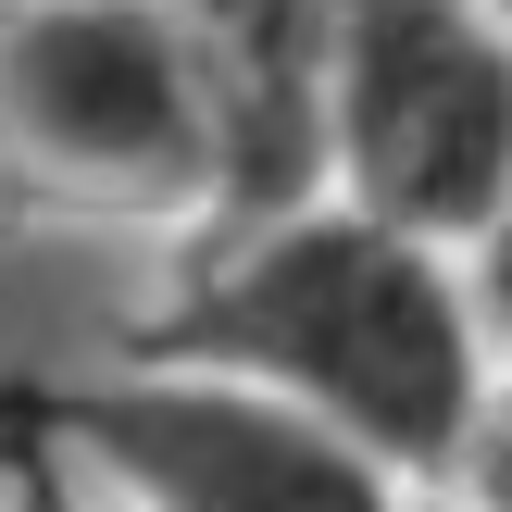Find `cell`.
Wrapping results in <instances>:
<instances>
[{"label": "cell", "mask_w": 512, "mask_h": 512, "mask_svg": "<svg viewBox=\"0 0 512 512\" xmlns=\"http://www.w3.org/2000/svg\"><path fill=\"white\" fill-rule=\"evenodd\" d=\"M125 350L225 363L250 388L300 400L400 488H450L463 425L488 400V313H475L463 250L413 238L338 188L288 200V213H238L225 250L163 313L125 325Z\"/></svg>", "instance_id": "obj_1"}, {"label": "cell", "mask_w": 512, "mask_h": 512, "mask_svg": "<svg viewBox=\"0 0 512 512\" xmlns=\"http://www.w3.org/2000/svg\"><path fill=\"white\" fill-rule=\"evenodd\" d=\"M13 413L25 463L100 488L113 512H400V475L363 463L338 425H313L300 400L225 363H175V350L38 375Z\"/></svg>", "instance_id": "obj_2"}, {"label": "cell", "mask_w": 512, "mask_h": 512, "mask_svg": "<svg viewBox=\"0 0 512 512\" xmlns=\"http://www.w3.org/2000/svg\"><path fill=\"white\" fill-rule=\"evenodd\" d=\"M313 113L338 200L475 250L512 200V25L488 0H338Z\"/></svg>", "instance_id": "obj_3"}, {"label": "cell", "mask_w": 512, "mask_h": 512, "mask_svg": "<svg viewBox=\"0 0 512 512\" xmlns=\"http://www.w3.org/2000/svg\"><path fill=\"white\" fill-rule=\"evenodd\" d=\"M0 150L88 213H213V88L163 0H0Z\"/></svg>", "instance_id": "obj_4"}, {"label": "cell", "mask_w": 512, "mask_h": 512, "mask_svg": "<svg viewBox=\"0 0 512 512\" xmlns=\"http://www.w3.org/2000/svg\"><path fill=\"white\" fill-rule=\"evenodd\" d=\"M175 38H188L200 88H213V150L225 188L213 213H288L325 188V25L338 0H163Z\"/></svg>", "instance_id": "obj_5"}, {"label": "cell", "mask_w": 512, "mask_h": 512, "mask_svg": "<svg viewBox=\"0 0 512 512\" xmlns=\"http://www.w3.org/2000/svg\"><path fill=\"white\" fill-rule=\"evenodd\" d=\"M450 512H512V375H488V400H475V425H463Z\"/></svg>", "instance_id": "obj_6"}, {"label": "cell", "mask_w": 512, "mask_h": 512, "mask_svg": "<svg viewBox=\"0 0 512 512\" xmlns=\"http://www.w3.org/2000/svg\"><path fill=\"white\" fill-rule=\"evenodd\" d=\"M463 275H475V313H488V325H500V338H512V200H500V213H488V238H475V250H463Z\"/></svg>", "instance_id": "obj_7"}, {"label": "cell", "mask_w": 512, "mask_h": 512, "mask_svg": "<svg viewBox=\"0 0 512 512\" xmlns=\"http://www.w3.org/2000/svg\"><path fill=\"white\" fill-rule=\"evenodd\" d=\"M488 13H500V25H512V0H488Z\"/></svg>", "instance_id": "obj_8"}, {"label": "cell", "mask_w": 512, "mask_h": 512, "mask_svg": "<svg viewBox=\"0 0 512 512\" xmlns=\"http://www.w3.org/2000/svg\"><path fill=\"white\" fill-rule=\"evenodd\" d=\"M438 512H450V500H438Z\"/></svg>", "instance_id": "obj_9"}]
</instances>
